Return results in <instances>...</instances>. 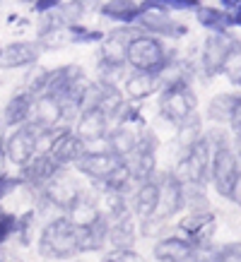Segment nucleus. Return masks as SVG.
Here are the masks:
<instances>
[{
    "mask_svg": "<svg viewBox=\"0 0 241 262\" xmlns=\"http://www.w3.org/2000/svg\"><path fill=\"white\" fill-rule=\"evenodd\" d=\"M39 255L51 260H72L77 253V226L65 214L53 216L39 233Z\"/></svg>",
    "mask_w": 241,
    "mask_h": 262,
    "instance_id": "obj_1",
    "label": "nucleus"
},
{
    "mask_svg": "<svg viewBox=\"0 0 241 262\" xmlns=\"http://www.w3.org/2000/svg\"><path fill=\"white\" fill-rule=\"evenodd\" d=\"M208 142L212 147V159H210V183L215 185V190L222 195V198L229 200V192H232L234 183L241 173V166L236 157L232 151V144L222 133H210Z\"/></svg>",
    "mask_w": 241,
    "mask_h": 262,
    "instance_id": "obj_2",
    "label": "nucleus"
},
{
    "mask_svg": "<svg viewBox=\"0 0 241 262\" xmlns=\"http://www.w3.org/2000/svg\"><path fill=\"white\" fill-rule=\"evenodd\" d=\"M169 60H171V53H169L167 46L162 43L159 36H152V34H145V32H140L135 39L130 41L128 53H126V63H128L133 70L154 72V75H157Z\"/></svg>",
    "mask_w": 241,
    "mask_h": 262,
    "instance_id": "obj_3",
    "label": "nucleus"
},
{
    "mask_svg": "<svg viewBox=\"0 0 241 262\" xmlns=\"http://www.w3.org/2000/svg\"><path fill=\"white\" fill-rule=\"evenodd\" d=\"M210 159H212V147H210L208 137L203 135L191 149L181 154V159L176 161L171 173L176 176L184 185H200V188H205L210 183Z\"/></svg>",
    "mask_w": 241,
    "mask_h": 262,
    "instance_id": "obj_4",
    "label": "nucleus"
},
{
    "mask_svg": "<svg viewBox=\"0 0 241 262\" xmlns=\"http://www.w3.org/2000/svg\"><path fill=\"white\" fill-rule=\"evenodd\" d=\"M80 192H82L80 183L75 181V178L68 173V168L63 166L34 198L39 200L41 209H53L56 214H65V212L70 209L72 202L77 200Z\"/></svg>",
    "mask_w": 241,
    "mask_h": 262,
    "instance_id": "obj_5",
    "label": "nucleus"
},
{
    "mask_svg": "<svg viewBox=\"0 0 241 262\" xmlns=\"http://www.w3.org/2000/svg\"><path fill=\"white\" fill-rule=\"evenodd\" d=\"M195 111V94L188 82H171L159 89V116L169 123H184Z\"/></svg>",
    "mask_w": 241,
    "mask_h": 262,
    "instance_id": "obj_6",
    "label": "nucleus"
},
{
    "mask_svg": "<svg viewBox=\"0 0 241 262\" xmlns=\"http://www.w3.org/2000/svg\"><path fill=\"white\" fill-rule=\"evenodd\" d=\"M85 84H87V80H85L82 68L68 63L56 68V70H48L44 94L53 96V99H82Z\"/></svg>",
    "mask_w": 241,
    "mask_h": 262,
    "instance_id": "obj_7",
    "label": "nucleus"
},
{
    "mask_svg": "<svg viewBox=\"0 0 241 262\" xmlns=\"http://www.w3.org/2000/svg\"><path fill=\"white\" fill-rule=\"evenodd\" d=\"M126 164L133 171V178L137 183L147 181L157 173V135L152 130H145L137 135L135 149L126 157Z\"/></svg>",
    "mask_w": 241,
    "mask_h": 262,
    "instance_id": "obj_8",
    "label": "nucleus"
},
{
    "mask_svg": "<svg viewBox=\"0 0 241 262\" xmlns=\"http://www.w3.org/2000/svg\"><path fill=\"white\" fill-rule=\"evenodd\" d=\"M61 168L63 166H61L48 151H36L24 166H19L22 188H27L32 195H36V192H39L41 188H44V185L61 171Z\"/></svg>",
    "mask_w": 241,
    "mask_h": 262,
    "instance_id": "obj_9",
    "label": "nucleus"
},
{
    "mask_svg": "<svg viewBox=\"0 0 241 262\" xmlns=\"http://www.w3.org/2000/svg\"><path fill=\"white\" fill-rule=\"evenodd\" d=\"M239 46V41L232 39L227 32H212L203 46V70L208 77L219 75L225 70L227 58L232 56V51Z\"/></svg>",
    "mask_w": 241,
    "mask_h": 262,
    "instance_id": "obj_10",
    "label": "nucleus"
},
{
    "mask_svg": "<svg viewBox=\"0 0 241 262\" xmlns=\"http://www.w3.org/2000/svg\"><path fill=\"white\" fill-rule=\"evenodd\" d=\"M215 231H217V216L212 209L188 212V214L178 222V233L186 236L193 246H208V243H212Z\"/></svg>",
    "mask_w": 241,
    "mask_h": 262,
    "instance_id": "obj_11",
    "label": "nucleus"
},
{
    "mask_svg": "<svg viewBox=\"0 0 241 262\" xmlns=\"http://www.w3.org/2000/svg\"><path fill=\"white\" fill-rule=\"evenodd\" d=\"M157 183H159V205H157V212H154V214L169 222L171 216L181 214L186 209L184 183L178 181L171 171L157 176Z\"/></svg>",
    "mask_w": 241,
    "mask_h": 262,
    "instance_id": "obj_12",
    "label": "nucleus"
},
{
    "mask_svg": "<svg viewBox=\"0 0 241 262\" xmlns=\"http://www.w3.org/2000/svg\"><path fill=\"white\" fill-rule=\"evenodd\" d=\"M137 34H140V29L135 24H118L116 29H111L104 39L99 41V60L126 63V53H128L130 41L135 39Z\"/></svg>",
    "mask_w": 241,
    "mask_h": 262,
    "instance_id": "obj_13",
    "label": "nucleus"
},
{
    "mask_svg": "<svg viewBox=\"0 0 241 262\" xmlns=\"http://www.w3.org/2000/svg\"><path fill=\"white\" fill-rule=\"evenodd\" d=\"M135 27L140 32L159 36V39H178V36L186 34L184 24L174 22V19H171L167 12H162V10H150V8H143L140 17L135 19Z\"/></svg>",
    "mask_w": 241,
    "mask_h": 262,
    "instance_id": "obj_14",
    "label": "nucleus"
},
{
    "mask_svg": "<svg viewBox=\"0 0 241 262\" xmlns=\"http://www.w3.org/2000/svg\"><path fill=\"white\" fill-rule=\"evenodd\" d=\"M120 164H123V157L113 154V151H92V154H82L80 159L75 161V168L92 183H99Z\"/></svg>",
    "mask_w": 241,
    "mask_h": 262,
    "instance_id": "obj_15",
    "label": "nucleus"
},
{
    "mask_svg": "<svg viewBox=\"0 0 241 262\" xmlns=\"http://www.w3.org/2000/svg\"><path fill=\"white\" fill-rule=\"evenodd\" d=\"M41 56V46L34 41H15L0 51V70H17L32 68Z\"/></svg>",
    "mask_w": 241,
    "mask_h": 262,
    "instance_id": "obj_16",
    "label": "nucleus"
},
{
    "mask_svg": "<svg viewBox=\"0 0 241 262\" xmlns=\"http://www.w3.org/2000/svg\"><path fill=\"white\" fill-rule=\"evenodd\" d=\"M159 205V183H157V173L147 181L137 183L135 190L130 192V212L135 214V219H145L152 216Z\"/></svg>",
    "mask_w": 241,
    "mask_h": 262,
    "instance_id": "obj_17",
    "label": "nucleus"
},
{
    "mask_svg": "<svg viewBox=\"0 0 241 262\" xmlns=\"http://www.w3.org/2000/svg\"><path fill=\"white\" fill-rule=\"evenodd\" d=\"M193 250H195V246L186 236L174 233V236H164L157 241L152 248V255L157 262H191Z\"/></svg>",
    "mask_w": 241,
    "mask_h": 262,
    "instance_id": "obj_18",
    "label": "nucleus"
},
{
    "mask_svg": "<svg viewBox=\"0 0 241 262\" xmlns=\"http://www.w3.org/2000/svg\"><path fill=\"white\" fill-rule=\"evenodd\" d=\"M109 243V219L104 214L87 226H77V253H99Z\"/></svg>",
    "mask_w": 241,
    "mask_h": 262,
    "instance_id": "obj_19",
    "label": "nucleus"
},
{
    "mask_svg": "<svg viewBox=\"0 0 241 262\" xmlns=\"http://www.w3.org/2000/svg\"><path fill=\"white\" fill-rule=\"evenodd\" d=\"M109 116L99 108H85L80 113V118L75 120V135L80 140H94V137H104L109 133Z\"/></svg>",
    "mask_w": 241,
    "mask_h": 262,
    "instance_id": "obj_20",
    "label": "nucleus"
},
{
    "mask_svg": "<svg viewBox=\"0 0 241 262\" xmlns=\"http://www.w3.org/2000/svg\"><path fill=\"white\" fill-rule=\"evenodd\" d=\"M32 106H34V94L29 92H17V94L10 96V101L5 103L3 108V123L8 127H19L24 125L27 120L32 118Z\"/></svg>",
    "mask_w": 241,
    "mask_h": 262,
    "instance_id": "obj_21",
    "label": "nucleus"
},
{
    "mask_svg": "<svg viewBox=\"0 0 241 262\" xmlns=\"http://www.w3.org/2000/svg\"><path fill=\"white\" fill-rule=\"evenodd\" d=\"M65 216H68L75 226H87V224L96 222V219L102 216V209H99V200H96V195L82 190L80 195H77V200L70 205V209L65 212Z\"/></svg>",
    "mask_w": 241,
    "mask_h": 262,
    "instance_id": "obj_22",
    "label": "nucleus"
},
{
    "mask_svg": "<svg viewBox=\"0 0 241 262\" xmlns=\"http://www.w3.org/2000/svg\"><path fill=\"white\" fill-rule=\"evenodd\" d=\"M126 94L133 99V101H140V99H147V96L157 94L162 89V80L154 75V72H140L133 70L130 75H126Z\"/></svg>",
    "mask_w": 241,
    "mask_h": 262,
    "instance_id": "obj_23",
    "label": "nucleus"
},
{
    "mask_svg": "<svg viewBox=\"0 0 241 262\" xmlns=\"http://www.w3.org/2000/svg\"><path fill=\"white\" fill-rule=\"evenodd\" d=\"M140 12H143V3L135 0H106L99 5V15L118 24H135Z\"/></svg>",
    "mask_w": 241,
    "mask_h": 262,
    "instance_id": "obj_24",
    "label": "nucleus"
},
{
    "mask_svg": "<svg viewBox=\"0 0 241 262\" xmlns=\"http://www.w3.org/2000/svg\"><path fill=\"white\" fill-rule=\"evenodd\" d=\"M137 222L135 214H126L109 222V246L111 248H135Z\"/></svg>",
    "mask_w": 241,
    "mask_h": 262,
    "instance_id": "obj_25",
    "label": "nucleus"
},
{
    "mask_svg": "<svg viewBox=\"0 0 241 262\" xmlns=\"http://www.w3.org/2000/svg\"><path fill=\"white\" fill-rule=\"evenodd\" d=\"M29 120H36V123L44 127L63 125V123H61V103H58V99H53V96H48V94L34 96L32 118Z\"/></svg>",
    "mask_w": 241,
    "mask_h": 262,
    "instance_id": "obj_26",
    "label": "nucleus"
},
{
    "mask_svg": "<svg viewBox=\"0 0 241 262\" xmlns=\"http://www.w3.org/2000/svg\"><path fill=\"white\" fill-rule=\"evenodd\" d=\"M137 135H140V133L130 130L128 125L113 127V130H109V133H106V140H109V149H111L113 154H118V157H123V159H126L130 151L135 149Z\"/></svg>",
    "mask_w": 241,
    "mask_h": 262,
    "instance_id": "obj_27",
    "label": "nucleus"
},
{
    "mask_svg": "<svg viewBox=\"0 0 241 262\" xmlns=\"http://www.w3.org/2000/svg\"><path fill=\"white\" fill-rule=\"evenodd\" d=\"M195 17H198V22H200L205 29H212V32H227V27H232L229 12L222 8L198 5V8H195Z\"/></svg>",
    "mask_w": 241,
    "mask_h": 262,
    "instance_id": "obj_28",
    "label": "nucleus"
},
{
    "mask_svg": "<svg viewBox=\"0 0 241 262\" xmlns=\"http://www.w3.org/2000/svg\"><path fill=\"white\" fill-rule=\"evenodd\" d=\"M200 137H203V127L198 116L191 113L184 123H178V147H181V151H188Z\"/></svg>",
    "mask_w": 241,
    "mask_h": 262,
    "instance_id": "obj_29",
    "label": "nucleus"
},
{
    "mask_svg": "<svg viewBox=\"0 0 241 262\" xmlns=\"http://www.w3.org/2000/svg\"><path fill=\"white\" fill-rule=\"evenodd\" d=\"M65 32H68V41H70V43H99V41L104 39L102 32L87 29L85 24H68Z\"/></svg>",
    "mask_w": 241,
    "mask_h": 262,
    "instance_id": "obj_30",
    "label": "nucleus"
},
{
    "mask_svg": "<svg viewBox=\"0 0 241 262\" xmlns=\"http://www.w3.org/2000/svg\"><path fill=\"white\" fill-rule=\"evenodd\" d=\"M46 77H48L46 68L32 65L29 72H27V77H24V92H29V94H34V96L44 94V89H46Z\"/></svg>",
    "mask_w": 241,
    "mask_h": 262,
    "instance_id": "obj_31",
    "label": "nucleus"
},
{
    "mask_svg": "<svg viewBox=\"0 0 241 262\" xmlns=\"http://www.w3.org/2000/svg\"><path fill=\"white\" fill-rule=\"evenodd\" d=\"M34 231H36V212H24L17 216V231L15 236L19 241V246H29L34 238Z\"/></svg>",
    "mask_w": 241,
    "mask_h": 262,
    "instance_id": "obj_32",
    "label": "nucleus"
},
{
    "mask_svg": "<svg viewBox=\"0 0 241 262\" xmlns=\"http://www.w3.org/2000/svg\"><path fill=\"white\" fill-rule=\"evenodd\" d=\"M184 198H186V209L188 212L210 209V202L205 198V188H200V185H184Z\"/></svg>",
    "mask_w": 241,
    "mask_h": 262,
    "instance_id": "obj_33",
    "label": "nucleus"
},
{
    "mask_svg": "<svg viewBox=\"0 0 241 262\" xmlns=\"http://www.w3.org/2000/svg\"><path fill=\"white\" fill-rule=\"evenodd\" d=\"M198 5H200V0H143V8L162 10V12H169V10H195Z\"/></svg>",
    "mask_w": 241,
    "mask_h": 262,
    "instance_id": "obj_34",
    "label": "nucleus"
},
{
    "mask_svg": "<svg viewBox=\"0 0 241 262\" xmlns=\"http://www.w3.org/2000/svg\"><path fill=\"white\" fill-rule=\"evenodd\" d=\"M126 65L128 63H106V60H99V63H96L99 80L111 82V84H118L120 80H126Z\"/></svg>",
    "mask_w": 241,
    "mask_h": 262,
    "instance_id": "obj_35",
    "label": "nucleus"
},
{
    "mask_svg": "<svg viewBox=\"0 0 241 262\" xmlns=\"http://www.w3.org/2000/svg\"><path fill=\"white\" fill-rule=\"evenodd\" d=\"M61 17L65 19V24H80L85 12H87V5L82 3V0H70V3H61V8H58Z\"/></svg>",
    "mask_w": 241,
    "mask_h": 262,
    "instance_id": "obj_36",
    "label": "nucleus"
},
{
    "mask_svg": "<svg viewBox=\"0 0 241 262\" xmlns=\"http://www.w3.org/2000/svg\"><path fill=\"white\" fill-rule=\"evenodd\" d=\"M102 262H145L135 248H111L102 257Z\"/></svg>",
    "mask_w": 241,
    "mask_h": 262,
    "instance_id": "obj_37",
    "label": "nucleus"
},
{
    "mask_svg": "<svg viewBox=\"0 0 241 262\" xmlns=\"http://www.w3.org/2000/svg\"><path fill=\"white\" fill-rule=\"evenodd\" d=\"M17 231V214L8 212V209H0V248L5 246Z\"/></svg>",
    "mask_w": 241,
    "mask_h": 262,
    "instance_id": "obj_38",
    "label": "nucleus"
},
{
    "mask_svg": "<svg viewBox=\"0 0 241 262\" xmlns=\"http://www.w3.org/2000/svg\"><path fill=\"white\" fill-rule=\"evenodd\" d=\"M63 27H68L65 24V19L61 17V12H58V8L56 10H51V12H44L41 15V22H39V36H44V34H48V32H53V29H63Z\"/></svg>",
    "mask_w": 241,
    "mask_h": 262,
    "instance_id": "obj_39",
    "label": "nucleus"
},
{
    "mask_svg": "<svg viewBox=\"0 0 241 262\" xmlns=\"http://www.w3.org/2000/svg\"><path fill=\"white\" fill-rule=\"evenodd\" d=\"M215 262H241V243L239 241H232V243H225V246H217Z\"/></svg>",
    "mask_w": 241,
    "mask_h": 262,
    "instance_id": "obj_40",
    "label": "nucleus"
},
{
    "mask_svg": "<svg viewBox=\"0 0 241 262\" xmlns=\"http://www.w3.org/2000/svg\"><path fill=\"white\" fill-rule=\"evenodd\" d=\"M22 188V178L19 176H10V173H0V200L10 198L15 190H19Z\"/></svg>",
    "mask_w": 241,
    "mask_h": 262,
    "instance_id": "obj_41",
    "label": "nucleus"
},
{
    "mask_svg": "<svg viewBox=\"0 0 241 262\" xmlns=\"http://www.w3.org/2000/svg\"><path fill=\"white\" fill-rule=\"evenodd\" d=\"M61 3H63V0H34V12H39V15L51 12V10L61 8Z\"/></svg>",
    "mask_w": 241,
    "mask_h": 262,
    "instance_id": "obj_42",
    "label": "nucleus"
},
{
    "mask_svg": "<svg viewBox=\"0 0 241 262\" xmlns=\"http://www.w3.org/2000/svg\"><path fill=\"white\" fill-rule=\"evenodd\" d=\"M232 151H234V157H236V161H239V166H241V130H234Z\"/></svg>",
    "mask_w": 241,
    "mask_h": 262,
    "instance_id": "obj_43",
    "label": "nucleus"
},
{
    "mask_svg": "<svg viewBox=\"0 0 241 262\" xmlns=\"http://www.w3.org/2000/svg\"><path fill=\"white\" fill-rule=\"evenodd\" d=\"M229 200H232L234 205L241 207V173H239V178H236V183H234L232 192H229Z\"/></svg>",
    "mask_w": 241,
    "mask_h": 262,
    "instance_id": "obj_44",
    "label": "nucleus"
},
{
    "mask_svg": "<svg viewBox=\"0 0 241 262\" xmlns=\"http://www.w3.org/2000/svg\"><path fill=\"white\" fill-rule=\"evenodd\" d=\"M229 19H232V24H239L241 27V0H239V5L229 12Z\"/></svg>",
    "mask_w": 241,
    "mask_h": 262,
    "instance_id": "obj_45",
    "label": "nucleus"
},
{
    "mask_svg": "<svg viewBox=\"0 0 241 262\" xmlns=\"http://www.w3.org/2000/svg\"><path fill=\"white\" fill-rule=\"evenodd\" d=\"M219 5H222V10H227V12H232L236 5H239V0H219Z\"/></svg>",
    "mask_w": 241,
    "mask_h": 262,
    "instance_id": "obj_46",
    "label": "nucleus"
},
{
    "mask_svg": "<svg viewBox=\"0 0 241 262\" xmlns=\"http://www.w3.org/2000/svg\"><path fill=\"white\" fill-rule=\"evenodd\" d=\"M5 137H8V125L0 120V147H5Z\"/></svg>",
    "mask_w": 241,
    "mask_h": 262,
    "instance_id": "obj_47",
    "label": "nucleus"
},
{
    "mask_svg": "<svg viewBox=\"0 0 241 262\" xmlns=\"http://www.w3.org/2000/svg\"><path fill=\"white\" fill-rule=\"evenodd\" d=\"M5 164H8V157H5V147H0V173L5 171Z\"/></svg>",
    "mask_w": 241,
    "mask_h": 262,
    "instance_id": "obj_48",
    "label": "nucleus"
},
{
    "mask_svg": "<svg viewBox=\"0 0 241 262\" xmlns=\"http://www.w3.org/2000/svg\"><path fill=\"white\" fill-rule=\"evenodd\" d=\"M3 262H22V260H17V257H3Z\"/></svg>",
    "mask_w": 241,
    "mask_h": 262,
    "instance_id": "obj_49",
    "label": "nucleus"
},
{
    "mask_svg": "<svg viewBox=\"0 0 241 262\" xmlns=\"http://www.w3.org/2000/svg\"><path fill=\"white\" fill-rule=\"evenodd\" d=\"M82 3H99V0H82Z\"/></svg>",
    "mask_w": 241,
    "mask_h": 262,
    "instance_id": "obj_50",
    "label": "nucleus"
},
{
    "mask_svg": "<svg viewBox=\"0 0 241 262\" xmlns=\"http://www.w3.org/2000/svg\"><path fill=\"white\" fill-rule=\"evenodd\" d=\"M72 262H82V260H72Z\"/></svg>",
    "mask_w": 241,
    "mask_h": 262,
    "instance_id": "obj_51",
    "label": "nucleus"
},
{
    "mask_svg": "<svg viewBox=\"0 0 241 262\" xmlns=\"http://www.w3.org/2000/svg\"><path fill=\"white\" fill-rule=\"evenodd\" d=\"M27 3H34V0H27Z\"/></svg>",
    "mask_w": 241,
    "mask_h": 262,
    "instance_id": "obj_52",
    "label": "nucleus"
},
{
    "mask_svg": "<svg viewBox=\"0 0 241 262\" xmlns=\"http://www.w3.org/2000/svg\"><path fill=\"white\" fill-rule=\"evenodd\" d=\"M0 51H3V43H0Z\"/></svg>",
    "mask_w": 241,
    "mask_h": 262,
    "instance_id": "obj_53",
    "label": "nucleus"
}]
</instances>
